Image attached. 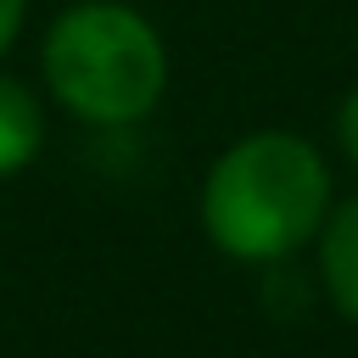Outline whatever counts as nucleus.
Wrapping results in <instances>:
<instances>
[{
	"instance_id": "nucleus-1",
	"label": "nucleus",
	"mask_w": 358,
	"mask_h": 358,
	"mask_svg": "<svg viewBox=\"0 0 358 358\" xmlns=\"http://www.w3.org/2000/svg\"><path fill=\"white\" fill-rule=\"evenodd\" d=\"M330 179L308 140L296 134H246L229 145L207 179L201 218L213 241L235 257H285L324 218Z\"/></svg>"
},
{
	"instance_id": "nucleus-2",
	"label": "nucleus",
	"mask_w": 358,
	"mask_h": 358,
	"mask_svg": "<svg viewBox=\"0 0 358 358\" xmlns=\"http://www.w3.org/2000/svg\"><path fill=\"white\" fill-rule=\"evenodd\" d=\"M45 73H50V90L73 112L95 123H134L157 106L168 62L145 17L112 0H90V6H73L50 28Z\"/></svg>"
},
{
	"instance_id": "nucleus-3",
	"label": "nucleus",
	"mask_w": 358,
	"mask_h": 358,
	"mask_svg": "<svg viewBox=\"0 0 358 358\" xmlns=\"http://www.w3.org/2000/svg\"><path fill=\"white\" fill-rule=\"evenodd\" d=\"M324 285H330L336 308L358 324V196L347 207H336V218L324 229Z\"/></svg>"
},
{
	"instance_id": "nucleus-4",
	"label": "nucleus",
	"mask_w": 358,
	"mask_h": 358,
	"mask_svg": "<svg viewBox=\"0 0 358 358\" xmlns=\"http://www.w3.org/2000/svg\"><path fill=\"white\" fill-rule=\"evenodd\" d=\"M39 134H45V123H39L34 95L22 84L0 78V173H17L39 151Z\"/></svg>"
},
{
	"instance_id": "nucleus-5",
	"label": "nucleus",
	"mask_w": 358,
	"mask_h": 358,
	"mask_svg": "<svg viewBox=\"0 0 358 358\" xmlns=\"http://www.w3.org/2000/svg\"><path fill=\"white\" fill-rule=\"evenodd\" d=\"M341 145L358 157V90L347 95V106H341Z\"/></svg>"
},
{
	"instance_id": "nucleus-6",
	"label": "nucleus",
	"mask_w": 358,
	"mask_h": 358,
	"mask_svg": "<svg viewBox=\"0 0 358 358\" xmlns=\"http://www.w3.org/2000/svg\"><path fill=\"white\" fill-rule=\"evenodd\" d=\"M22 6H28V0H0V50H6L11 34L22 28Z\"/></svg>"
}]
</instances>
